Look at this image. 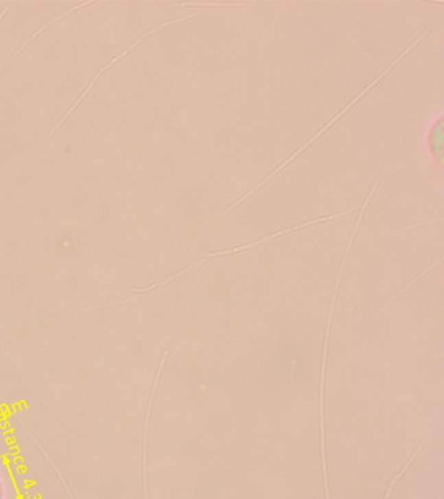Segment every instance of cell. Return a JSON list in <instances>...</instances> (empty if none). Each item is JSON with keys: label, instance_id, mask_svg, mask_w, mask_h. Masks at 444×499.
I'll use <instances>...</instances> for the list:
<instances>
[{"label": "cell", "instance_id": "1", "mask_svg": "<svg viewBox=\"0 0 444 499\" xmlns=\"http://www.w3.org/2000/svg\"><path fill=\"white\" fill-rule=\"evenodd\" d=\"M0 499H10V487L7 485V478L0 471Z\"/></svg>", "mask_w": 444, "mask_h": 499}]
</instances>
